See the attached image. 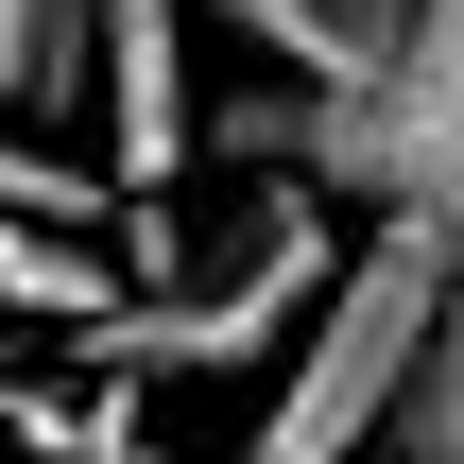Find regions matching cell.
<instances>
[{"label":"cell","instance_id":"1","mask_svg":"<svg viewBox=\"0 0 464 464\" xmlns=\"http://www.w3.org/2000/svg\"><path fill=\"white\" fill-rule=\"evenodd\" d=\"M207 155L224 172H327L344 207H413V224H448V258H464V0H413V34L362 86L276 69L258 103L207 121Z\"/></svg>","mask_w":464,"mask_h":464},{"label":"cell","instance_id":"2","mask_svg":"<svg viewBox=\"0 0 464 464\" xmlns=\"http://www.w3.org/2000/svg\"><path fill=\"white\" fill-rule=\"evenodd\" d=\"M430 327H448V224L362 207V241H344L327 310L293 327L276 413H258V448H241V464H362V448H396V396H413Z\"/></svg>","mask_w":464,"mask_h":464},{"label":"cell","instance_id":"3","mask_svg":"<svg viewBox=\"0 0 464 464\" xmlns=\"http://www.w3.org/2000/svg\"><path fill=\"white\" fill-rule=\"evenodd\" d=\"M327 276H344V241H327V172H258V224H241V258H224L207 293H121V310L69 327V344H86L103 379H224V362H258L276 327H310Z\"/></svg>","mask_w":464,"mask_h":464},{"label":"cell","instance_id":"4","mask_svg":"<svg viewBox=\"0 0 464 464\" xmlns=\"http://www.w3.org/2000/svg\"><path fill=\"white\" fill-rule=\"evenodd\" d=\"M103 172L138 207H172L207 172V121H189V0H103Z\"/></svg>","mask_w":464,"mask_h":464},{"label":"cell","instance_id":"5","mask_svg":"<svg viewBox=\"0 0 464 464\" xmlns=\"http://www.w3.org/2000/svg\"><path fill=\"white\" fill-rule=\"evenodd\" d=\"M224 34H258L276 69H310V86H362L396 34H413V0H207Z\"/></svg>","mask_w":464,"mask_h":464},{"label":"cell","instance_id":"6","mask_svg":"<svg viewBox=\"0 0 464 464\" xmlns=\"http://www.w3.org/2000/svg\"><path fill=\"white\" fill-rule=\"evenodd\" d=\"M103 86V0H0V121H69Z\"/></svg>","mask_w":464,"mask_h":464},{"label":"cell","instance_id":"7","mask_svg":"<svg viewBox=\"0 0 464 464\" xmlns=\"http://www.w3.org/2000/svg\"><path fill=\"white\" fill-rule=\"evenodd\" d=\"M396 464H464V258H448V327H430V362L396 396Z\"/></svg>","mask_w":464,"mask_h":464}]
</instances>
